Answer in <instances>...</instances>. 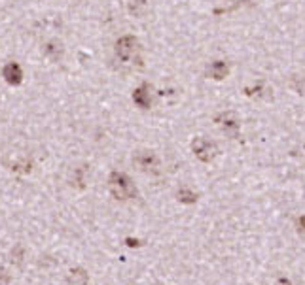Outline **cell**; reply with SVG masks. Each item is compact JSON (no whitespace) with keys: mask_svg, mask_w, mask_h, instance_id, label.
Masks as SVG:
<instances>
[{"mask_svg":"<svg viewBox=\"0 0 305 285\" xmlns=\"http://www.w3.org/2000/svg\"><path fill=\"white\" fill-rule=\"evenodd\" d=\"M220 125H222L224 132H226V134H229V136H233V138H235V136L239 134V121L235 119L233 114H226V116L222 117Z\"/></svg>","mask_w":305,"mask_h":285,"instance_id":"obj_7","label":"cell"},{"mask_svg":"<svg viewBox=\"0 0 305 285\" xmlns=\"http://www.w3.org/2000/svg\"><path fill=\"white\" fill-rule=\"evenodd\" d=\"M108 183H110V193L114 195L117 201H127V199H131L137 193L131 177L121 174V172H114L110 176Z\"/></svg>","mask_w":305,"mask_h":285,"instance_id":"obj_1","label":"cell"},{"mask_svg":"<svg viewBox=\"0 0 305 285\" xmlns=\"http://www.w3.org/2000/svg\"><path fill=\"white\" fill-rule=\"evenodd\" d=\"M178 201L192 204V202L197 201V195L194 193V191H190V189H180V191H178Z\"/></svg>","mask_w":305,"mask_h":285,"instance_id":"obj_9","label":"cell"},{"mask_svg":"<svg viewBox=\"0 0 305 285\" xmlns=\"http://www.w3.org/2000/svg\"><path fill=\"white\" fill-rule=\"evenodd\" d=\"M116 55L124 64H133L139 61V42L133 36H124L117 40L116 44Z\"/></svg>","mask_w":305,"mask_h":285,"instance_id":"obj_2","label":"cell"},{"mask_svg":"<svg viewBox=\"0 0 305 285\" xmlns=\"http://www.w3.org/2000/svg\"><path fill=\"white\" fill-rule=\"evenodd\" d=\"M227 74V64L222 61H216L212 62L211 66H209V76L214 77V79H222V77H226Z\"/></svg>","mask_w":305,"mask_h":285,"instance_id":"obj_8","label":"cell"},{"mask_svg":"<svg viewBox=\"0 0 305 285\" xmlns=\"http://www.w3.org/2000/svg\"><path fill=\"white\" fill-rule=\"evenodd\" d=\"M135 162L146 174H157L159 172V159L152 151H139L137 157H135Z\"/></svg>","mask_w":305,"mask_h":285,"instance_id":"obj_3","label":"cell"},{"mask_svg":"<svg viewBox=\"0 0 305 285\" xmlns=\"http://www.w3.org/2000/svg\"><path fill=\"white\" fill-rule=\"evenodd\" d=\"M194 151H196L197 157L205 162L212 161V159L216 157V153H218L216 146H214L212 142H209V140H205V138H197L196 142H194Z\"/></svg>","mask_w":305,"mask_h":285,"instance_id":"obj_4","label":"cell"},{"mask_svg":"<svg viewBox=\"0 0 305 285\" xmlns=\"http://www.w3.org/2000/svg\"><path fill=\"white\" fill-rule=\"evenodd\" d=\"M4 77H6V81L10 85H19L21 83V79H23V72H21V66L17 64V62H8L6 66H4Z\"/></svg>","mask_w":305,"mask_h":285,"instance_id":"obj_5","label":"cell"},{"mask_svg":"<svg viewBox=\"0 0 305 285\" xmlns=\"http://www.w3.org/2000/svg\"><path fill=\"white\" fill-rule=\"evenodd\" d=\"M133 101L139 108H150V106H152V94H150L148 85H142V87H139V89L135 91Z\"/></svg>","mask_w":305,"mask_h":285,"instance_id":"obj_6","label":"cell"},{"mask_svg":"<svg viewBox=\"0 0 305 285\" xmlns=\"http://www.w3.org/2000/svg\"><path fill=\"white\" fill-rule=\"evenodd\" d=\"M299 227H301V229L305 231V216L301 217V219H299Z\"/></svg>","mask_w":305,"mask_h":285,"instance_id":"obj_11","label":"cell"},{"mask_svg":"<svg viewBox=\"0 0 305 285\" xmlns=\"http://www.w3.org/2000/svg\"><path fill=\"white\" fill-rule=\"evenodd\" d=\"M294 89H296L299 94H301V92L305 94V77H297L296 81H294Z\"/></svg>","mask_w":305,"mask_h":285,"instance_id":"obj_10","label":"cell"}]
</instances>
